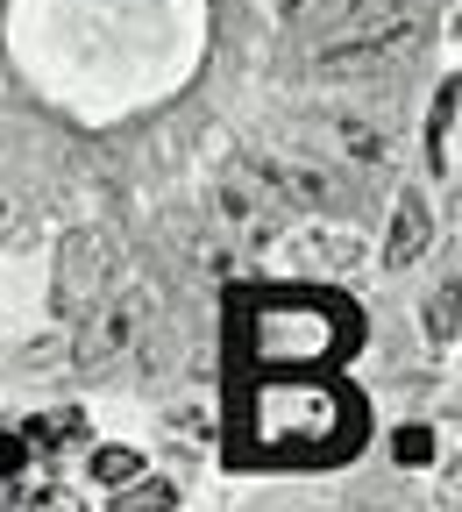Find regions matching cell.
<instances>
[{"instance_id":"7a4b0ae2","label":"cell","mask_w":462,"mask_h":512,"mask_svg":"<svg viewBox=\"0 0 462 512\" xmlns=\"http://www.w3.org/2000/svg\"><path fill=\"white\" fill-rule=\"evenodd\" d=\"M427 22H434V0H320L306 15V36H313V64L327 79H342V72H377V64L413 57Z\"/></svg>"},{"instance_id":"7c38bea8","label":"cell","mask_w":462,"mask_h":512,"mask_svg":"<svg viewBox=\"0 0 462 512\" xmlns=\"http://www.w3.org/2000/svg\"><path fill=\"white\" fill-rule=\"evenodd\" d=\"M399 463H434V427H399Z\"/></svg>"},{"instance_id":"ba28073f","label":"cell","mask_w":462,"mask_h":512,"mask_svg":"<svg viewBox=\"0 0 462 512\" xmlns=\"http://www.w3.org/2000/svg\"><path fill=\"white\" fill-rule=\"evenodd\" d=\"M427 157H434V171H441V178H455V86H441V100H434Z\"/></svg>"},{"instance_id":"8992f818","label":"cell","mask_w":462,"mask_h":512,"mask_svg":"<svg viewBox=\"0 0 462 512\" xmlns=\"http://www.w3.org/2000/svg\"><path fill=\"white\" fill-rule=\"evenodd\" d=\"M427 235H434L427 207H420V200H399V221H391V242H384V264H391V271L413 264V256L427 249Z\"/></svg>"},{"instance_id":"5bb4252c","label":"cell","mask_w":462,"mask_h":512,"mask_svg":"<svg viewBox=\"0 0 462 512\" xmlns=\"http://www.w3.org/2000/svg\"><path fill=\"white\" fill-rule=\"evenodd\" d=\"M0 235H8V207H0Z\"/></svg>"},{"instance_id":"5b68a950","label":"cell","mask_w":462,"mask_h":512,"mask_svg":"<svg viewBox=\"0 0 462 512\" xmlns=\"http://www.w3.org/2000/svg\"><path fill=\"white\" fill-rule=\"evenodd\" d=\"M100 235H72V242H64V278H57V306L64 313H86V278L100 285L107 278V264H100Z\"/></svg>"},{"instance_id":"3957f363","label":"cell","mask_w":462,"mask_h":512,"mask_svg":"<svg viewBox=\"0 0 462 512\" xmlns=\"http://www.w3.org/2000/svg\"><path fill=\"white\" fill-rule=\"evenodd\" d=\"M242 335H249V356L263 370H320V363H335V356L356 349V320H349L342 299L285 285V292L249 299Z\"/></svg>"},{"instance_id":"6da1fadb","label":"cell","mask_w":462,"mask_h":512,"mask_svg":"<svg viewBox=\"0 0 462 512\" xmlns=\"http://www.w3.org/2000/svg\"><path fill=\"white\" fill-rule=\"evenodd\" d=\"M242 434L256 463H335L363 434V399L342 377H256Z\"/></svg>"},{"instance_id":"277c9868","label":"cell","mask_w":462,"mask_h":512,"mask_svg":"<svg viewBox=\"0 0 462 512\" xmlns=\"http://www.w3.org/2000/svg\"><path fill=\"white\" fill-rule=\"evenodd\" d=\"M136 342H143V292H128V299H114V306L93 313V328L79 335V363L107 370L114 356H128Z\"/></svg>"},{"instance_id":"30bf717a","label":"cell","mask_w":462,"mask_h":512,"mask_svg":"<svg viewBox=\"0 0 462 512\" xmlns=\"http://www.w3.org/2000/svg\"><path fill=\"white\" fill-rule=\"evenodd\" d=\"M128 484H136V477H128ZM143 505H157V512H164V505H178V491L150 477V484H136V491H121V498H114V512H143Z\"/></svg>"},{"instance_id":"8fae6325","label":"cell","mask_w":462,"mask_h":512,"mask_svg":"<svg viewBox=\"0 0 462 512\" xmlns=\"http://www.w3.org/2000/svg\"><path fill=\"white\" fill-rule=\"evenodd\" d=\"M427 335H434V342H441V349H448V342H455V278H448V285H441V299H434V306H427Z\"/></svg>"},{"instance_id":"52a82bcc","label":"cell","mask_w":462,"mask_h":512,"mask_svg":"<svg viewBox=\"0 0 462 512\" xmlns=\"http://www.w3.org/2000/svg\"><path fill=\"white\" fill-rule=\"evenodd\" d=\"M86 434V413H72V406H57V413H36L29 427H22V441L29 448H72Z\"/></svg>"},{"instance_id":"4fadbf2b","label":"cell","mask_w":462,"mask_h":512,"mask_svg":"<svg viewBox=\"0 0 462 512\" xmlns=\"http://www.w3.org/2000/svg\"><path fill=\"white\" fill-rule=\"evenodd\" d=\"M29 456H36V448H29L22 434H8V427H0V477H15V470H22Z\"/></svg>"},{"instance_id":"9c48e42d","label":"cell","mask_w":462,"mask_h":512,"mask_svg":"<svg viewBox=\"0 0 462 512\" xmlns=\"http://www.w3.org/2000/svg\"><path fill=\"white\" fill-rule=\"evenodd\" d=\"M128 477H143L136 448H100V456H93V484H128Z\"/></svg>"}]
</instances>
